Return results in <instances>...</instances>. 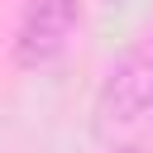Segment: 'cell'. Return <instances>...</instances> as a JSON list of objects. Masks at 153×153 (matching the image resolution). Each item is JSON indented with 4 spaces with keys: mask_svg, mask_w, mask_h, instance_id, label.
I'll list each match as a JSON object with an SVG mask.
<instances>
[{
    "mask_svg": "<svg viewBox=\"0 0 153 153\" xmlns=\"http://www.w3.org/2000/svg\"><path fill=\"white\" fill-rule=\"evenodd\" d=\"M148 115H153V38L120 53L115 67L105 72V81L96 91V129L115 134Z\"/></svg>",
    "mask_w": 153,
    "mask_h": 153,
    "instance_id": "obj_1",
    "label": "cell"
},
{
    "mask_svg": "<svg viewBox=\"0 0 153 153\" xmlns=\"http://www.w3.org/2000/svg\"><path fill=\"white\" fill-rule=\"evenodd\" d=\"M76 24H81V0H24L19 24H14V43H10L14 67L19 72L53 67L72 48Z\"/></svg>",
    "mask_w": 153,
    "mask_h": 153,
    "instance_id": "obj_2",
    "label": "cell"
},
{
    "mask_svg": "<svg viewBox=\"0 0 153 153\" xmlns=\"http://www.w3.org/2000/svg\"><path fill=\"white\" fill-rule=\"evenodd\" d=\"M100 5H105V10H120V5H129V0H100Z\"/></svg>",
    "mask_w": 153,
    "mask_h": 153,
    "instance_id": "obj_3",
    "label": "cell"
},
{
    "mask_svg": "<svg viewBox=\"0 0 153 153\" xmlns=\"http://www.w3.org/2000/svg\"><path fill=\"white\" fill-rule=\"evenodd\" d=\"M110 153H143V148H129V143H120V148H110Z\"/></svg>",
    "mask_w": 153,
    "mask_h": 153,
    "instance_id": "obj_4",
    "label": "cell"
}]
</instances>
